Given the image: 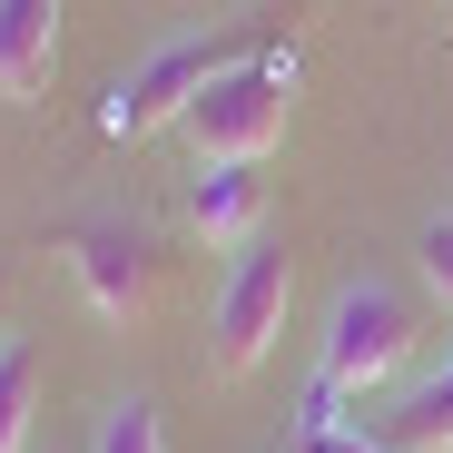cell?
I'll list each match as a JSON object with an SVG mask.
<instances>
[{
  "label": "cell",
  "instance_id": "2",
  "mask_svg": "<svg viewBox=\"0 0 453 453\" xmlns=\"http://www.w3.org/2000/svg\"><path fill=\"white\" fill-rule=\"evenodd\" d=\"M247 40H257V30H237V20L207 30V40H158V50H148L128 80L109 89L99 128H109V138H128V148H138V138H158V128H178V119L207 99V80H226L237 59H257Z\"/></svg>",
  "mask_w": 453,
  "mask_h": 453
},
{
  "label": "cell",
  "instance_id": "7",
  "mask_svg": "<svg viewBox=\"0 0 453 453\" xmlns=\"http://www.w3.org/2000/svg\"><path fill=\"white\" fill-rule=\"evenodd\" d=\"M59 69V0H0V99L30 109Z\"/></svg>",
  "mask_w": 453,
  "mask_h": 453
},
{
  "label": "cell",
  "instance_id": "8",
  "mask_svg": "<svg viewBox=\"0 0 453 453\" xmlns=\"http://www.w3.org/2000/svg\"><path fill=\"white\" fill-rule=\"evenodd\" d=\"M188 226L207 247H257V226H266V168H197L188 178Z\"/></svg>",
  "mask_w": 453,
  "mask_h": 453
},
{
  "label": "cell",
  "instance_id": "1",
  "mask_svg": "<svg viewBox=\"0 0 453 453\" xmlns=\"http://www.w3.org/2000/svg\"><path fill=\"white\" fill-rule=\"evenodd\" d=\"M414 345H424V316H414V296L404 286H385V276H355L335 306H326V345H316V374L335 395H395V374L414 365Z\"/></svg>",
  "mask_w": 453,
  "mask_h": 453
},
{
  "label": "cell",
  "instance_id": "12",
  "mask_svg": "<svg viewBox=\"0 0 453 453\" xmlns=\"http://www.w3.org/2000/svg\"><path fill=\"white\" fill-rule=\"evenodd\" d=\"M296 453H374L365 434H296Z\"/></svg>",
  "mask_w": 453,
  "mask_h": 453
},
{
  "label": "cell",
  "instance_id": "4",
  "mask_svg": "<svg viewBox=\"0 0 453 453\" xmlns=\"http://www.w3.org/2000/svg\"><path fill=\"white\" fill-rule=\"evenodd\" d=\"M286 296H296V257L276 237L237 247V266H226V286H217V355H207L217 385H237V374L266 365V345L286 335Z\"/></svg>",
  "mask_w": 453,
  "mask_h": 453
},
{
  "label": "cell",
  "instance_id": "5",
  "mask_svg": "<svg viewBox=\"0 0 453 453\" xmlns=\"http://www.w3.org/2000/svg\"><path fill=\"white\" fill-rule=\"evenodd\" d=\"M69 276H80V296L109 316V326H138L148 306H158V237L128 217H80L69 226Z\"/></svg>",
  "mask_w": 453,
  "mask_h": 453
},
{
  "label": "cell",
  "instance_id": "3",
  "mask_svg": "<svg viewBox=\"0 0 453 453\" xmlns=\"http://www.w3.org/2000/svg\"><path fill=\"white\" fill-rule=\"evenodd\" d=\"M286 119H296V69L257 50V59L226 69V80H207V99L178 128L197 148V168H266V148L286 138Z\"/></svg>",
  "mask_w": 453,
  "mask_h": 453
},
{
  "label": "cell",
  "instance_id": "11",
  "mask_svg": "<svg viewBox=\"0 0 453 453\" xmlns=\"http://www.w3.org/2000/svg\"><path fill=\"white\" fill-rule=\"evenodd\" d=\"M424 286L453 306V217H434V226H424Z\"/></svg>",
  "mask_w": 453,
  "mask_h": 453
},
{
  "label": "cell",
  "instance_id": "10",
  "mask_svg": "<svg viewBox=\"0 0 453 453\" xmlns=\"http://www.w3.org/2000/svg\"><path fill=\"white\" fill-rule=\"evenodd\" d=\"M89 453H168L158 404H148V395H119V404L99 414V443H89Z\"/></svg>",
  "mask_w": 453,
  "mask_h": 453
},
{
  "label": "cell",
  "instance_id": "9",
  "mask_svg": "<svg viewBox=\"0 0 453 453\" xmlns=\"http://www.w3.org/2000/svg\"><path fill=\"white\" fill-rule=\"evenodd\" d=\"M30 414H40V355L0 335V453H30Z\"/></svg>",
  "mask_w": 453,
  "mask_h": 453
},
{
  "label": "cell",
  "instance_id": "6",
  "mask_svg": "<svg viewBox=\"0 0 453 453\" xmlns=\"http://www.w3.org/2000/svg\"><path fill=\"white\" fill-rule=\"evenodd\" d=\"M355 434L374 453H453V365L414 374V385H395V395H374L355 414Z\"/></svg>",
  "mask_w": 453,
  "mask_h": 453
}]
</instances>
